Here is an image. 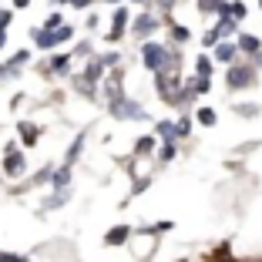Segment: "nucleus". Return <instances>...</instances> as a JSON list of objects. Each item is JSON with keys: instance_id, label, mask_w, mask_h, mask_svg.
I'll return each instance as SVG.
<instances>
[{"instance_id": "nucleus-15", "label": "nucleus", "mask_w": 262, "mask_h": 262, "mask_svg": "<svg viewBox=\"0 0 262 262\" xmlns=\"http://www.w3.org/2000/svg\"><path fill=\"white\" fill-rule=\"evenodd\" d=\"M212 61H215V57L202 54L199 61H195V77H212Z\"/></svg>"}, {"instance_id": "nucleus-29", "label": "nucleus", "mask_w": 262, "mask_h": 262, "mask_svg": "<svg viewBox=\"0 0 262 262\" xmlns=\"http://www.w3.org/2000/svg\"><path fill=\"white\" fill-rule=\"evenodd\" d=\"M81 141H84V138H77L74 145H71V151H68V165H71V162H74V158H77V151H81Z\"/></svg>"}, {"instance_id": "nucleus-35", "label": "nucleus", "mask_w": 262, "mask_h": 262, "mask_svg": "<svg viewBox=\"0 0 262 262\" xmlns=\"http://www.w3.org/2000/svg\"><path fill=\"white\" fill-rule=\"evenodd\" d=\"M27 4H31V0H14V7H27Z\"/></svg>"}, {"instance_id": "nucleus-10", "label": "nucleus", "mask_w": 262, "mask_h": 262, "mask_svg": "<svg viewBox=\"0 0 262 262\" xmlns=\"http://www.w3.org/2000/svg\"><path fill=\"white\" fill-rule=\"evenodd\" d=\"M246 14H249V10H246L242 0H232V4H225V10H222V17H229V20H235V24L246 20Z\"/></svg>"}, {"instance_id": "nucleus-31", "label": "nucleus", "mask_w": 262, "mask_h": 262, "mask_svg": "<svg viewBox=\"0 0 262 262\" xmlns=\"http://www.w3.org/2000/svg\"><path fill=\"white\" fill-rule=\"evenodd\" d=\"M0 262H27V259H20V255H0Z\"/></svg>"}, {"instance_id": "nucleus-39", "label": "nucleus", "mask_w": 262, "mask_h": 262, "mask_svg": "<svg viewBox=\"0 0 262 262\" xmlns=\"http://www.w3.org/2000/svg\"><path fill=\"white\" fill-rule=\"evenodd\" d=\"M259 7H262V0H259Z\"/></svg>"}, {"instance_id": "nucleus-32", "label": "nucleus", "mask_w": 262, "mask_h": 262, "mask_svg": "<svg viewBox=\"0 0 262 262\" xmlns=\"http://www.w3.org/2000/svg\"><path fill=\"white\" fill-rule=\"evenodd\" d=\"M158 7H162V10H171V7H175V0H158Z\"/></svg>"}, {"instance_id": "nucleus-9", "label": "nucleus", "mask_w": 262, "mask_h": 262, "mask_svg": "<svg viewBox=\"0 0 262 262\" xmlns=\"http://www.w3.org/2000/svg\"><path fill=\"white\" fill-rule=\"evenodd\" d=\"M158 27V17H151V14H141V17H135V34L138 37H148V34Z\"/></svg>"}, {"instance_id": "nucleus-21", "label": "nucleus", "mask_w": 262, "mask_h": 262, "mask_svg": "<svg viewBox=\"0 0 262 262\" xmlns=\"http://www.w3.org/2000/svg\"><path fill=\"white\" fill-rule=\"evenodd\" d=\"M235 115H242V118H255V115H262V108H259V104H235Z\"/></svg>"}, {"instance_id": "nucleus-1", "label": "nucleus", "mask_w": 262, "mask_h": 262, "mask_svg": "<svg viewBox=\"0 0 262 262\" xmlns=\"http://www.w3.org/2000/svg\"><path fill=\"white\" fill-rule=\"evenodd\" d=\"M225 84L229 88H252L255 84V68L252 64H232L229 71H225Z\"/></svg>"}, {"instance_id": "nucleus-11", "label": "nucleus", "mask_w": 262, "mask_h": 262, "mask_svg": "<svg viewBox=\"0 0 262 262\" xmlns=\"http://www.w3.org/2000/svg\"><path fill=\"white\" fill-rule=\"evenodd\" d=\"M17 131H20V138H24V145H27V148H31V145H37V138H40V128H37V124L20 121V128H17Z\"/></svg>"}, {"instance_id": "nucleus-12", "label": "nucleus", "mask_w": 262, "mask_h": 262, "mask_svg": "<svg viewBox=\"0 0 262 262\" xmlns=\"http://www.w3.org/2000/svg\"><path fill=\"white\" fill-rule=\"evenodd\" d=\"M128 239H131V229H128V225H115V229L104 235V242H108V246H121V242H128Z\"/></svg>"}, {"instance_id": "nucleus-8", "label": "nucleus", "mask_w": 262, "mask_h": 262, "mask_svg": "<svg viewBox=\"0 0 262 262\" xmlns=\"http://www.w3.org/2000/svg\"><path fill=\"white\" fill-rule=\"evenodd\" d=\"M235 44H239V51L242 54H262V40L255 37V34H239V40H235Z\"/></svg>"}, {"instance_id": "nucleus-30", "label": "nucleus", "mask_w": 262, "mask_h": 262, "mask_svg": "<svg viewBox=\"0 0 262 262\" xmlns=\"http://www.w3.org/2000/svg\"><path fill=\"white\" fill-rule=\"evenodd\" d=\"M115 61H118V54H104V57H101V64H104V68H115Z\"/></svg>"}, {"instance_id": "nucleus-3", "label": "nucleus", "mask_w": 262, "mask_h": 262, "mask_svg": "<svg viewBox=\"0 0 262 262\" xmlns=\"http://www.w3.org/2000/svg\"><path fill=\"white\" fill-rule=\"evenodd\" d=\"M141 61H145V68H148V71H155V74H158V71L165 68V61H168V47L151 44V40H148V44L141 47Z\"/></svg>"}, {"instance_id": "nucleus-36", "label": "nucleus", "mask_w": 262, "mask_h": 262, "mask_svg": "<svg viewBox=\"0 0 262 262\" xmlns=\"http://www.w3.org/2000/svg\"><path fill=\"white\" fill-rule=\"evenodd\" d=\"M4 40H7V34H4V31H0V47H4Z\"/></svg>"}, {"instance_id": "nucleus-27", "label": "nucleus", "mask_w": 262, "mask_h": 262, "mask_svg": "<svg viewBox=\"0 0 262 262\" xmlns=\"http://www.w3.org/2000/svg\"><path fill=\"white\" fill-rule=\"evenodd\" d=\"M10 20H14V14H10V10H0V31H7Z\"/></svg>"}, {"instance_id": "nucleus-38", "label": "nucleus", "mask_w": 262, "mask_h": 262, "mask_svg": "<svg viewBox=\"0 0 262 262\" xmlns=\"http://www.w3.org/2000/svg\"><path fill=\"white\" fill-rule=\"evenodd\" d=\"M135 4H145V0H135Z\"/></svg>"}, {"instance_id": "nucleus-37", "label": "nucleus", "mask_w": 262, "mask_h": 262, "mask_svg": "<svg viewBox=\"0 0 262 262\" xmlns=\"http://www.w3.org/2000/svg\"><path fill=\"white\" fill-rule=\"evenodd\" d=\"M54 4H71V0H54Z\"/></svg>"}, {"instance_id": "nucleus-22", "label": "nucleus", "mask_w": 262, "mask_h": 262, "mask_svg": "<svg viewBox=\"0 0 262 262\" xmlns=\"http://www.w3.org/2000/svg\"><path fill=\"white\" fill-rule=\"evenodd\" d=\"M51 178H54V185H57V188H64V185H68V182H71V168H68V165H64V168H57V171H54V175H51Z\"/></svg>"}, {"instance_id": "nucleus-33", "label": "nucleus", "mask_w": 262, "mask_h": 262, "mask_svg": "<svg viewBox=\"0 0 262 262\" xmlns=\"http://www.w3.org/2000/svg\"><path fill=\"white\" fill-rule=\"evenodd\" d=\"M71 4H74V7H88V4H91V0H71Z\"/></svg>"}, {"instance_id": "nucleus-26", "label": "nucleus", "mask_w": 262, "mask_h": 262, "mask_svg": "<svg viewBox=\"0 0 262 262\" xmlns=\"http://www.w3.org/2000/svg\"><path fill=\"white\" fill-rule=\"evenodd\" d=\"M57 27H64L61 14H51V17H47V24H44V31H57Z\"/></svg>"}, {"instance_id": "nucleus-23", "label": "nucleus", "mask_w": 262, "mask_h": 262, "mask_svg": "<svg viewBox=\"0 0 262 262\" xmlns=\"http://www.w3.org/2000/svg\"><path fill=\"white\" fill-rule=\"evenodd\" d=\"M155 148V138H138V145H135V155H148Z\"/></svg>"}, {"instance_id": "nucleus-17", "label": "nucleus", "mask_w": 262, "mask_h": 262, "mask_svg": "<svg viewBox=\"0 0 262 262\" xmlns=\"http://www.w3.org/2000/svg\"><path fill=\"white\" fill-rule=\"evenodd\" d=\"M195 118H199V124H205V128H212V124L219 121V115L212 108H199V111H195Z\"/></svg>"}, {"instance_id": "nucleus-2", "label": "nucleus", "mask_w": 262, "mask_h": 262, "mask_svg": "<svg viewBox=\"0 0 262 262\" xmlns=\"http://www.w3.org/2000/svg\"><path fill=\"white\" fill-rule=\"evenodd\" d=\"M111 115H115V118H124V121H141V118H148L145 108H141L138 101H131V98L111 101Z\"/></svg>"}, {"instance_id": "nucleus-5", "label": "nucleus", "mask_w": 262, "mask_h": 262, "mask_svg": "<svg viewBox=\"0 0 262 262\" xmlns=\"http://www.w3.org/2000/svg\"><path fill=\"white\" fill-rule=\"evenodd\" d=\"M24 168H27V162H24V155L17 151V145H7V155H4V171H7L10 178L24 175Z\"/></svg>"}, {"instance_id": "nucleus-7", "label": "nucleus", "mask_w": 262, "mask_h": 262, "mask_svg": "<svg viewBox=\"0 0 262 262\" xmlns=\"http://www.w3.org/2000/svg\"><path fill=\"white\" fill-rule=\"evenodd\" d=\"M124 24H128V7H118L115 17H111V31H108V40H118L124 34Z\"/></svg>"}, {"instance_id": "nucleus-40", "label": "nucleus", "mask_w": 262, "mask_h": 262, "mask_svg": "<svg viewBox=\"0 0 262 262\" xmlns=\"http://www.w3.org/2000/svg\"><path fill=\"white\" fill-rule=\"evenodd\" d=\"M111 4H115V0H111Z\"/></svg>"}, {"instance_id": "nucleus-19", "label": "nucleus", "mask_w": 262, "mask_h": 262, "mask_svg": "<svg viewBox=\"0 0 262 262\" xmlns=\"http://www.w3.org/2000/svg\"><path fill=\"white\" fill-rule=\"evenodd\" d=\"M202 44H205V47H212V51H215V47L222 44V34H219V27H212V31H208V34H202Z\"/></svg>"}, {"instance_id": "nucleus-18", "label": "nucleus", "mask_w": 262, "mask_h": 262, "mask_svg": "<svg viewBox=\"0 0 262 262\" xmlns=\"http://www.w3.org/2000/svg\"><path fill=\"white\" fill-rule=\"evenodd\" d=\"M235 27H239L235 20H229V17H219V34H222V40L232 37V34H235Z\"/></svg>"}, {"instance_id": "nucleus-24", "label": "nucleus", "mask_w": 262, "mask_h": 262, "mask_svg": "<svg viewBox=\"0 0 262 262\" xmlns=\"http://www.w3.org/2000/svg\"><path fill=\"white\" fill-rule=\"evenodd\" d=\"M171 37H175L178 44H185V40H188V27H182V24H175V27H171Z\"/></svg>"}, {"instance_id": "nucleus-14", "label": "nucleus", "mask_w": 262, "mask_h": 262, "mask_svg": "<svg viewBox=\"0 0 262 262\" xmlns=\"http://www.w3.org/2000/svg\"><path fill=\"white\" fill-rule=\"evenodd\" d=\"M225 4H229V0H199V10H202V14H219V17H222Z\"/></svg>"}, {"instance_id": "nucleus-6", "label": "nucleus", "mask_w": 262, "mask_h": 262, "mask_svg": "<svg viewBox=\"0 0 262 262\" xmlns=\"http://www.w3.org/2000/svg\"><path fill=\"white\" fill-rule=\"evenodd\" d=\"M235 54H239V44H229V40H222V44L215 47V61H219V64H229V68H232V64H239V61H235Z\"/></svg>"}, {"instance_id": "nucleus-4", "label": "nucleus", "mask_w": 262, "mask_h": 262, "mask_svg": "<svg viewBox=\"0 0 262 262\" xmlns=\"http://www.w3.org/2000/svg\"><path fill=\"white\" fill-rule=\"evenodd\" d=\"M71 27L64 24V27H57V31H37L34 34V44L40 47V51H51V47H57V44H64V40H71Z\"/></svg>"}, {"instance_id": "nucleus-25", "label": "nucleus", "mask_w": 262, "mask_h": 262, "mask_svg": "<svg viewBox=\"0 0 262 262\" xmlns=\"http://www.w3.org/2000/svg\"><path fill=\"white\" fill-rule=\"evenodd\" d=\"M158 158H162V162H171V158H175V145H168V141H165L162 151H158Z\"/></svg>"}, {"instance_id": "nucleus-16", "label": "nucleus", "mask_w": 262, "mask_h": 262, "mask_svg": "<svg viewBox=\"0 0 262 262\" xmlns=\"http://www.w3.org/2000/svg\"><path fill=\"white\" fill-rule=\"evenodd\" d=\"M51 71H54V74H68V71H71V57L68 54L51 57Z\"/></svg>"}, {"instance_id": "nucleus-28", "label": "nucleus", "mask_w": 262, "mask_h": 262, "mask_svg": "<svg viewBox=\"0 0 262 262\" xmlns=\"http://www.w3.org/2000/svg\"><path fill=\"white\" fill-rule=\"evenodd\" d=\"M188 131H192V121H188V118H182V121H178V138H185Z\"/></svg>"}, {"instance_id": "nucleus-20", "label": "nucleus", "mask_w": 262, "mask_h": 262, "mask_svg": "<svg viewBox=\"0 0 262 262\" xmlns=\"http://www.w3.org/2000/svg\"><path fill=\"white\" fill-rule=\"evenodd\" d=\"M192 88L195 94H208L212 91V77H192Z\"/></svg>"}, {"instance_id": "nucleus-13", "label": "nucleus", "mask_w": 262, "mask_h": 262, "mask_svg": "<svg viewBox=\"0 0 262 262\" xmlns=\"http://www.w3.org/2000/svg\"><path fill=\"white\" fill-rule=\"evenodd\" d=\"M155 131H158V138H165L168 145H175V138H178V124H171V121H158V124H155Z\"/></svg>"}, {"instance_id": "nucleus-34", "label": "nucleus", "mask_w": 262, "mask_h": 262, "mask_svg": "<svg viewBox=\"0 0 262 262\" xmlns=\"http://www.w3.org/2000/svg\"><path fill=\"white\" fill-rule=\"evenodd\" d=\"M252 68H262V54H255V57H252Z\"/></svg>"}]
</instances>
